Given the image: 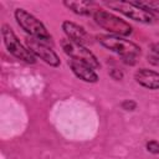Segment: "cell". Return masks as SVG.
<instances>
[{"label":"cell","mask_w":159,"mask_h":159,"mask_svg":"<svg viewBox=\"0 0 159 159\" xmlns=\"http://www.w3.org/2000/svg\"><path fill=\"white\" fill-rule=\"evenodd\" d=\"M14 16H15L17 25L25 32H27L31 37H36V39H40L47 42L51 40V35L47 31L46 26L37 17H35L32 14H30L25 9L17 7L14 12Z\"/></svg>","instance_id":"cell-1"},{"label":"cell","mask_w":159,"mask_h":159,"mask_svg":"<svg viewBox=\"0 0 159 159\" xmlns=\"http://www.w3.org/2000/svg\"><path fill=\"white\" fill-rule=\"evenodd\" d=\"M93 19L96 21V24L104 29L106 31H108L111 35L114 36H129L133 32V27L124 20H122L120 17L98 9L94 14H93Z\"/></svg>","instance_id":"cell-2"},{"label":"cell","mask_w":159,"mask_h":159,"mask_svg":"<svg viewBox=\"0 0 159 159\" xmlns=\"http://www.w3.org/2000/svg\"><path fill=\"white\" fill-rule=\"evenodd\" d=\"M98 42L108 48L112 52H116L117 55H119L122 58L123 57H138L140 55V47L125 39H122L119 36H114V35H99L97 36Z\"/></svg>","instance_id":"cell-3"},{"label":"cell","mask_w":159,"mask_h":159,"mask_svg":"<svg viewBox=\"0 0 159 159\" xmlns=\"http://www.w3.org/2000/svg\"><path fill=\"white\" fill-rule=\"evenodd\" d=\"M1 36H2V41H4L6 50L14 57L26 63H30V65H34L36 62V57L27 50V47H25L20 42V40L17 39V36L15 35V32L9 25L1 26Z\"/></svg>","instance_id":"cell-4"},{"label":"cell","mask_w":159,"mask_h":159,"mask_svg":"<svg viewBox=\"0 0 159 159\" xmlns=\"http://www.w3.org/2000/svg\"><path fill=\"white\" fill-rule=\"evenodd\" d=\"M104 5L112 10H116V11L123 14L124 16H127L134 21L142 22V24H153L157 20V17L152 12L137 6L132 1H119V0L104 1Z\"/></svg>","instance_id":"cell-5"},{"label":"cell","mask_w":159,"mask_h":159,"mask_svg":"<svg viewBox=\"0 0 159 159\" xmlns=\"http://www.w3.org/2000/svg\"><path fill=\"white\" fill-rule=\"evenodd\" d=\"M61 47H62L63 52L71 60L80 61V62H82V63L92 67L93 70H97V68L101 67L99 61L97 60V57L94 56V53L91 50H88L87 46L75 43V42L70 41L68 39H62L61 40Z\"/></svg>","instance_id":"cell-6"},{"label":"cell","mask_w":159,"mask_h":159,"mask_svg":"<svg viewBox=\"0 0 159 159\" xmlns=\"http://www.w3.org/2000/svg\"><path fill=\"white\" fill-rule=\"evenodd\" d=\"M26 47L27 50L35 56L39 57L40 60H42L43 62H46L47 65L52 66V67H57L61 63L60 57L57 56V53L47 45V41L36 39V37H26L25 40Z\"/></svg>","instance_id":"cell-7"},{"label":"cell","mask_w":159,"mask_h":159,"mask_svg":"<svg viewBox=\"0 0 159 159\" xmlns=\"http://www.w3.org/2000/svg\"><path fill=\"white\" fill-rule=\"evenodd\" d=\"M65 35L67 36V39L75 43H78V45H83V46H87L88 43H91V36L80 25H77L76 22H72V21H63L62 25H61Z\"/></svg>","instance_id":"cell-8"},{"label":"cell","mask_w":159,"mask_h":159,"mask_svg":"<svg viewBox=\"0 0 159 159\" xmlns=\"http://www.w3.org/2000/svg\"><path fill=\"white\" fill-rule=\"evenodd\" d=\"M68 66L72 70V72L75 73V76L78 77L80 80L84 81V82L96 83L99 80L98 78V75L96 73V71L92 67H89V66H87V65H84V63H82L80 61H76V60H71L70 58L68 60Z\"/></svg>","instance_id":"cell-9"},{"label":"cell","mask_w":159,"mask_h":159,"mask_svg":"<svg viewBox=\"0 0 159 159\" xmlns=\"http://www.w3.org/2000/svg\"><path fill=\"white\" fill-rule=\"evenodd\" d=\"M134 80L142 87L148 89H159V73L153 70L139 68L134 73Z\"/></svg>","instance_id":"cell-10"},{"label":"cell","mask_w":159,"mask_h":159,"mask_svg":"<svg viewBox=\"0 0 159 159\" xmlns=\"http://www.w3.org/2000/svg\"><path fill=\"white\" fill-rule=\"evenodd\" d=\"M63 5L67 9H70L71 11H73L75 14L83 15V16H89V15L93 16V14L99 9V7H97V5L94 2L82 1V0H80V1H63Z\"/></svg>","instance_id":"cell-11"},{"label":"cell","mask_w":159,"mask_h":159,"mask_svg":"<svg viewBox=\"0 0 159 159\" xmlns=\"http://www.w3.org/2000/svg\"><path fill=\"white\" fill-rule=\"evenodd\" d=\"M132 2L152 14L153 12L159 14V0H142V1H132Z\"/></svg>","instance_id":"cell-12"},{"label":"cell","mask_w":159,"mask_h":159,"mask_svg":"<svg viewBox=\"0 0 159 159\" xmlns=\"http://www.w3.org/2000/svg\"><path fill=\"white\" fill-rule=\"evenodd\" d=\"M147 150L152 154H159V143L157 140H149L145 145Z\"/></svg>","instance_id":"cell-13"},{"label":"cell","mask_w":159,"mask_h":159,"mask_svg":"<svg viewBox=\"0 0 159 159\" xmlns=\"http://www.w3.org/2000/svg\"><path fill=\"white\" fill-rule=\"evenodd\" d=\"M120 107L124 109V111H134L135 107H137V103L132 99H125L120 103Z\"/></svg>","instance_id":"cell-14"},{"label":"cell","mask_w":159,"mask_h":159,"mask_svg":"<svg viewBox=\"0 0 159 159\" xmlns=\"http://www.w3.org/2000/svg\"><path fill=\"white\" fill-rule=\"evenodd\" d=\"M109 76H111L113 80H116V81H120V80L123 78V72H122L120 70L113 68V70L109 71Z\"/></svg>","instance_id":"cell-15"},{"label":"cell","mask_w":159,"mask_h":159,"mask_svg":"<svg viewBox=\"0 0 159 159\" xmlns=\"http://www.w3.org/2000/svg\"><path fill=\"white\" fill-rule=\"evenodd\" d=\"M148 61L150 62V63H154V65H159V56H157L155 53H154V56H148Z\"/></svg>","instance_id":"cell-16"},{"label":"cell","mask_w":159,"mask_h":159,"mask_svg":"<svg viewBox=\"0 0 159 159\" xmlns=\"http://www.w3.org/2000/svg\"><path fill=\"white\" fill-rule=\"evenodd\" d=\"M150 48H152L153 53H155L157 56H159V42H155V43H153V45L150 46Z\"/></svg>","instance_id":"cell-17"}]
</instances>
